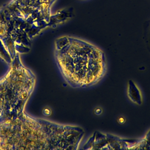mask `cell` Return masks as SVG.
Here are the masks:
<instances>
[{"instance_id":"cell-4","label":"cell","mask_w":150,"mask_h":150,"mask_svg":"<svg viewBox=\"0 0 150 150\" xmlns=\"http://www.w3.org/2000/svg\"><path fill=\"white\" fill-rule=\"evenodd\" d=\"M22 16L35 14L48 23L51 16V7L56 0H15Z\"/></svg>"},{"instance_id":"cell-2","label":"cell","mask_w":150,"mask_h":150,"mask_svg":"<svg viewBox=\"0 0 150 150\" xmlns=\"http://www.w3.org/2000/svg\"><path fill=\"white\" fill-rule=\"evenodd\" d=\"M54 58L64 81L74 88L95 86L107 73V61L103 50L78 38L64 36L56 39Z\"/></svg>"},{"instance_id":"cell-3","label":"cell","mask_w":150,"mask_h":150,"mask_svg":"<svg viewBox=\"0 0 150 150\" xmlns=\"http://www.w3.org/2000/svg\"><path fill=\"white\" fill-rule=\"evenodd\" d=\"M35 82L34 74L23 67L18 58L7 74L0 79V123L25 112Z\"/></svg>"},{"instance_id":"cell-1","label":"cell","mask_w":150,"mask_h":150,"mask_svg":"<svg viewBox=\"0 0 150 150\" xmlns=\"http://www.w3.org/2000/svg\"><path fill=\"white\" fill-rule=\"evenodd\" d=\"M84 136L76 126L21 115L0 123V149H76Z\"/></svg>"},{"instance_id":"cell-5","label":"cell","mask_w":150,"mask_h":150,"mask_svg":"<svg viewBox=\"0 0 150 150\" xmlns=\"http://www.w3.org/2000/svg\"><path fill=\"white\" fill-rule=\"evenodd\" d=\"M127 95L129 100L136 105H142L143 102L142 93L138 86L132 80L128 82Z\"/></svg>"}]
</instances>
